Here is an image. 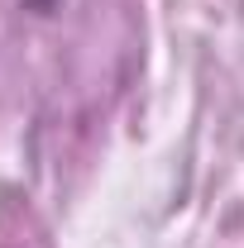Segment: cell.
I'll return each instance as SVG.
<instances>
[{
  "label": "cell",
  "mask_w": 244,
  "mask_h": 248,
  "mask_svg": "<svg viewBox=\"0 0 244 248\" xmlns=\"http://www.w3.org/2000/svg\"><path fill=\"white\" fill-rule=\"evenodd\" d=\"M24 5H29L34 15H58V5H62V0H24Z\"/></svg>",
  "instance_id": "obj_1"
}]
</instances>
